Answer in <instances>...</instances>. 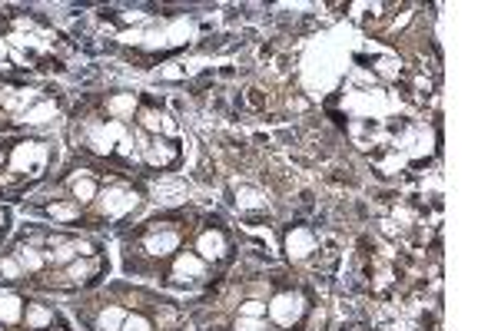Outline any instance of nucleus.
Listing matches in <instances>:
<instances>
[{"mask_svg":"<svg viewBox=\"0 0 498 331\" xmlns=\"http://www.w3.org/2000/svg\"><path fill=\"white\" fill-rule=\"evenodd\" d=\"M239 318H266V301L246 298V301L239 305Z\"/></svg>","mask_w":498,"mask_h":331,"instance_id":"aec40b11","label":"nucleus"},{"mask_svg":"<svg viewBox=\"0 0 498 331\" xmlns=\"http://www.w3.org/2000/svg\"><path fill=\"white\" fill-rule=\"evenodd\" d=\"M23 321V301L17 295H0V325H17Z\"/></svg>","mask_w":498,"mask_h":331,"instance_id":"9b49d317","label":"nucleus"},{"mask_svg":"<svg viewBox=\"0 0 498 331\" xmlns=\"http://www.w3.org/2000/svg\"><path fill=\"white\" fill-rule=\"evenodd\" d=\"M100 199V212L103 216H110V219H116V216H123V212H130L136 205V196L133 192H127V189H120V185H113V189H107V192H96Z\"/></svg>","mask_w":498,"mask_h":331,"instance_id":"7ed1b4c3","label":"nucleus"},{"mask_svg":"<svg viewBox=\"0 0 498 331\" xmlns=\"http://www.w3.org/2000/svg\"><path fill=\"white\" fill-rule=\"evenodd\" d=\"M176 245H180V232H173V229H163V232H156V236H150V239L143 242L147 255H156V258H166L170 252H176Z\"/></svg>","mask_w":498,"mask_h":331,"instance_id":"6e6552de","label":"nucleus"},{"mask_svg":"<svg viewBox=\"0 0 498 331\" xmlns=\"http://www.w3.org/2000/svg\"><path fill=\"white\" fill-rule=\"evenodd\" d=\"M140 129L143 133H160V129H166V133H173V123H170V116H163V113H156V110H143V116H140Z\"/></svg>","mask_w":498,"mask_h":331,"instance_id":"2eb2a0df","label":"nucleus"},{"mask_svg":"<svg viewBox=\"0 0 498 331\" xmlns=\"http://www.w3.org/2000/svg\"><path fill=\"white\" fill-rule=\"evenodd\" d=\"M47 156H50L47 143H20V146L14 149V156H10V169H14V172H27V169L40 172L43 163H47Z\"/></svg>","mask_w":498,"mask_h":331,"instance_id":"f03ea898","label":"nucleus"},{"mask_svg":"<svg viewBox=\"0 0 498 331\" xmlns=\"http://www.w3.org/2000/svg\"><path fill=\"white\" fill-rule=\"evenodd\" d=\"M0 331H3V325H0Z\"/></svg>","mask_w":498,"mask_h":331,"instance_id":"bb28decb","label":"nucleus"},{"mask_svg":"<svg viewBox=\"0 0 498 331\" xmlns=\"http://www.w3.org/2000/svg\"><path fill=\"white\" fill-rule=\"evenodd\" d=\"M196 255L203 258V262H213V258H223L226 255V236L223 232H203L199 242H196Z\"/></svg>","mask_w":498,"mask_h":331,"instance_id":"0eeeda50","label":"nucleus"},{"mask_svg":"<svg viewBox=\"0 0 498 331\" xmlns=\"http://www.w3.org/2000/svg\"><path fill=\"white\" fill-rule=\"evenodd\" d=\"M123 321H127V312H123L120 305H107V308L100 312V318H96V331H120Z\"/></svg>","mask_w":498,"mask_h":331,"instance_id":"ddd939ff","label":"nucleus"},{"mask_svg":"<svg viewBox=\"0 0 498 331\" xmlns=\"http://www.w3.org/2000/svg\"><path fill=\"white\" fill-rule=\"evenodd\" d=\"M94 272H96V262H83V258H74V262L67 265V278H70V282H87Z\"/></svg>","mask_w":498,"mask_h":331,"instance_id":"a211bd4d","label":"nucleus"},{"mask_svg":"<svg viewBox=\"0 0 498 331\" xmlns=\"http://www.w3.org/2000/svg\"><path fill=\"white\" fill-rule=\"evenodd\" d=\"M80 216V205L77 203H57L50 205V219H74Z\"/></svg>","mask_w":498,"mask_h":331,"instance_id":"412c9836","label":"nucleus"},{"mask_svg":"<svg viewBox=\"0 0 498 331\" xmlns=\"http://www.w3.org/2000/svg\"><path fill=\"white\" fill-rule=\"evenodd\" d=\"M23 321H27V328L30 331H43L47 325H54V312L47 308V305H27V315H23Z\"/></svg>","mask_w":498,"mask_h":331,"instance_id":"f8f14e48","label":"nucleus"},{"mask_svg":"<svg viewBox=\"0 0 498 331\" xmlns=\"http://www.w3.org/2000/svg\"><path fill=\"white\" fill-rule=\"evenodd\" d=\"M286 252L292 262H306L312 252H316V236L303 229V225H296V229H289L286 232Z\"/></svg>","mask_w":498,"mask_h":331,"instance_id":"20e7f679","label":"nucleus"},{"mask_svg":"<svg viewBox=\"0 0 498 331\" xmlns=\"http://www.w3.org/2000/svg\"><path fill=\"white\" fill-rule=\"evenodd\" d=\"M266 325H263V318H239L236 321V331H263Z\"/></svg>","mask_w":498,"mask_h":331,"instance_id":"5701e85b","label":"nucleus"},{"mask_svg":"<svg viewBox=\"0 0 498 331\" xmlns=\"http://www.w3.org/2000/svg\"><path fill=\"white\" fill-rule=\"evenodd\" d=\"M14 258L20 262V269H23V272H43V265H47L43 252H40V249H34V245H17Z\"/></svg>","mask_w":498,"mask_h":331,"instance_id":"9d476101","label":"nucleus"},{"mask_svg":"<svg viewBox=\"0 0 498 331\" xmlns=\"http://www.w3.org/2000/svg\"><path fill=\"white\" fill-rule=\"evenodd\" d=\"M120 331H153V325H150L147 315H127V321H123Z\"/></svg>","mask_w":498,"mask_h":331,"instance_id":"4be33fe9","label":"nucleus"},{"mask_svg":"<svg viewBox=\"0 0 498 331\" xmlns=\"http://www.w3.org/2000/svg\"><path fill=\"white\" fill-rule=\"evenodd\" d=\"M143 156H147V163H150V166H156V169H166V166L176 163L180 149L173 146L170 139H160V136H156L153 143H150V146L143 149Z\"/></svg>","mask_w":498,"mask_h":331,"instance_id":"423d86ee","label":"nucleus"},{"mask_svg":"<svg viewBox=\"0 0 498 331\" xmlns=\"http://www.w3.org/2000/svg\"><path fill=\"white\" fill-rule=\"evenodd\" d=\"M236 203H239V209H263V205H266V199H263V192H259V189L239 185V189H236Z\"/></svg>","mask_w":498,"mask_h":331,"instance_id":"f3484780","label":"nucleus"},{"mask_svg":"<svg viewBox=\"0 0 498 331\" xmlns=\"http://www.w3.org/2000/svg\"><path fill=\"white\" fill-rule=\"evenodd\" d=\"M323 328H326V312L316 308V312H312V325H309V331H323Z\"/></svg>","mask_w":498,"mask_h":331,"instance_id":"b1692460","label":"nucleus"},{"mask_svg":"<svg viewBox=\"0 0 498 331\" xmlns=\"http://www.w3.org/2000/svg\"><path fill=\"white\" fill-rule=\"evenodd\" d=\"M133 110H136V96H133V93H116V96H110V100H107V113H110V119H113V123L127 119V116H133Z\"/></svg>","mask_w":498,"mask_h":331,"instance_id":"1a4fd4ad","label":"nucleus"},{"mask_svg":"<svg viewBox=\"0 0 498 331\" xmlns=\"http://www.w3.org/2000/svg\"><path fill=\"white\" fill-rule=\"evenodd\" d=\"M57 116V106L50 103V100H43V103H37L34 110L23 113V123H30V126H43V123H50Z\"/></svg>","mask_w":498,"mask_h":331,"instance_id":"dca6fc26","label":"nucleus"},{"mask_svg":"<svg viewBox=\"0 0 498 331\" xmlns=\"http://www.w3.org/2000/svg\"><path fill=\"white\" fill-rule=\"evenodd\" d=\"M17 278H23V269H20V262L14 255L3 258L0 262V282H17Z\"/></svg>","mask_w":498,"mask_h":331,"instance_id":"6ab92c4d","label":"nucleus"},{"mask_svg":"<svg viewBox=\"0 0 498 331\" xmlns=\"http://www.w3.org/2000/svg\"><path fill=\"white\" fill-rule=\"evenodd\" d=\"M3 56H7V43H0V60H3Z\"/></svg>","mask_w":498,"mask_h":331,"instance_id":"393cba45","label":"nucleus"},{"mask_svg":"<svg viewBox=\"0 0 498 331\" xmlns=\"http://www.w3.org/2000/svg\"><path fill=\"white\" fill-rule=\"evenodd\" d=\"M203 269H206L203 258L193 255V252H183V255L176 258V265H173V282H180V285L196 282V278H203Z\"/></svg>","mask_w":498,"mask_h":331,"instance_id":"39448f33","label":"nucleus"},{"mask_svg":"<svg viewBox=\"0 0 498 331\" xmlns=\"http://www.w3.org/2000/svg\"><path fill=\"white\" fill-rule=\"evenodd\" d=\"M0 163H3V152H0Z\"/></svg>","mask_w":498,"mask_h":331,"instance_id":"a878e982","label":"nucleus"},{"mask_svg":"<svg viewBox=\"0 0 498 331\" xmlns=\"http://www.w3.org/2000/svg\"><path fill=\"white\" fill-rule=\"evenodd\" d=\"M266 315L276 321V325L292 328V325H299V321H303V315H306V298H303L299 292H279L266 305Z\"/></svg>","mask_w":498,"mask_h":331,"instance_id":"f257e3e1","label":"nucleus"},{"mask_svg":"<svg viewBox=\"0 0 498 331\" xmlns=\"http://www.w3.org/2000/svg\"><path fill=\"white\" fill-rule=\"evenodd\" d=\"M70 192H74V203L77 205H87V203H96V183L90 179V176H83V179H74V185H70Z\"/></svg>","mask_w":498,"mask_h":331,"instance_id":"4468645a","label":"nucleus"}]
</instances>
